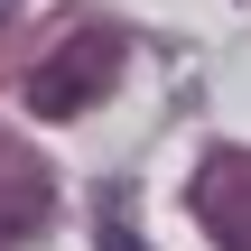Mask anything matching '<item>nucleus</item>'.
<instances>
[{"instance_id": "1", "label": "nucleus", "mask_w": 251, "mask_h": 251, "mask_svg": "<svg viewBox=\"0 0 251 251\" xmlns=\"http://www.w3.org/2000/svg\"><path fill=\"white\" fill-rule=\"evenodd\" d=\"M121 75V37L112 28H75L47 65H28V112H47V121H75L102 84Z\"/></svg>"}, {"instance_id": "2", "label": "nucleus", "mask_w": 251, "mask_h": 251, "mask_svg": "<svg viewBox=\"0 0 251 251\" xmlns=\"http://www.w3.org/2000/svg\"><path fill=\"white\" fill-rule=\"evenodd\" d=\"M196 224L224 251H251V158L242 149H214V158L196 168Z\"/></svg>"}, {"instance_id": "3", "label": "nucleus", "mask_w": 251, "mask_h": 251, "mask_svg": "<svg viewBox=\"0 0 251 251\" xmlns=\"http://www.w3.org/2000/svg\"><path fill=\"white\" fill-rule=\"evenodd\" d=\"M37 224H47V168L0 140V233H37Z\"/></svg>"}, {"instance_id": "4", "label": "nucleus", "mask_w": 251, "mask_h": 251, "mask_svg": "<svg viewBox=\"0 0 251 251\" xmlns=\"http://www.w3.org/2000/svg\"><path fill=\"white\" fill-rule=\"evenodd\" d=\"M93 242L102 251H149L140 233H130V205H121V196H102V233H93Z\"/></svg>"}, {"instance_id": "5", "label": "nucleus", "mask_w": 251, "mask_h": 251, "mask_svg": "<svg viewBox=\"0 0 251 251\" xmlns=\"http://www.w3.org/2000/svg\"><path fill=\"white\" fill-rule=\"evenodd\" d=\"M9 9H19V0H0V28H9Z\"/></svg>"}]
</instances>
